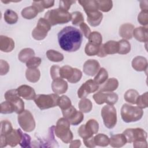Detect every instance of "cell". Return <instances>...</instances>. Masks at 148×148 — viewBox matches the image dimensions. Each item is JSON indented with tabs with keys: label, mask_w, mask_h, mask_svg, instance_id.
<instances>
[{
	"label": "cell",
	"mask_w": 148,
	"mask_h": 148,
	"mask_svg": "<svg viewBox=\"0 0 148 148\" xmlns=\"http://www.w3.org/2000/svg\"><path fill=\"white\" fill-rule=\"evenodd\" d=\"M136 104L141 109L146 108L148 106V93L145 92L141 95H139L137 98Z\"/></svg>",
	"instance_id": "46"
},
{
	"label": "cell",
	"mask_w": 148,
	"mask_h": 148,
	"mask_svg": "<svg viewBox=\"0 0 148 148\" xmlns=\"http://www.w3.org/2000/svg\"><path fill=\"white\" fill-rule=\"evenodd\" d=\"M69 147L71 148H78L81 146V141L79 139L74 140L70 142Z\"/></svg>",
	"instance_id": "58"
},
{
	"label": "cell",
	"mask_w": 148,
	"mask_h": 148,
	"mask_svg": "<svg viewBox=\"0 0 148 148\" xmlns=\"http://www.w3.org/2000/svg\"><path fill=\"white\" fill-rule=\"evenodd\" d=\"M138 21L141 25L146 26L148 24V11H141L138 16Z\"/></svg>",
	"instance_id": "50"
},
{
	"label": "cell",
	"mask_w": 148,
	"mask_h": 148,
	"mask_svg": "<svg viewBox=\"0 0 148 148\" xmlns=\"http://www.w3.org/2000/svg\"><path fill=\"white\" fill-rule=\"evenodd\" d=\"M127 143V139L123 134H118L111 135L109 139V144L113 147H121Z\"/></svg>",
	"instance_id": "25"
},
{
	"label": "cell",
	"mask_w": 148,
	"mask_h": 148,
	"mask_svg": "<svg viewBox=\"0 0 148 148\" xmlns=\"http://www.w3.org/2000/svg\"><path fill=\"white\" fill-rule=\"evenodd\" d=\"M125 136L127 142L132 143L135 141L145 140L147 139V132L142 128H127L123 132Z\"/></svg>",
	"instance_id": "11"
},
{
	"label": "cell",
	"mask_w": 148,
	"mask_h": 148,
	"mask_svg": "<svg viewBox=\"0 0 148 148\" xmlns=\"http://www.w3.org/2000/svg\"><path fill=\"white\" fill-rule=\"evenodd\" d=\"M17 90L19 96L26 100L34 99L35 96L36 95L34 89L28 85H21L19 86Z\"/></svg>",
	"instance_id": "17"
},
{
	"label": "cell",
	"mask_w": 148,
	"mask_h": 148,
	"mask_svg": "<svg viewBox=\"0 0 148 148\" xmlns=\"http://www.w3.org/2000/svg\"><path fill=\"white\" fill-rule=\"evenodd\" d=\"M79 110L83 113H88L92 108V103L91 101L87 98H84L79 101Z\"/></svg>",
	"instance_id": "35"
},
{
	"label": "cell",
	"mask_w": 148,
	"mask_h": 148,
	"mask_svg": "<svg viewBox=\"0 0 148 148\" xmlns=\"http://www.w3.org/2000/svg\"><path fill=\"white\" fill-rule=\"evenodd\" d=\"M57 36L58 44L64 51L74 52L80 49L83 35L79 29L66 26L58 32Z\"/></svg>",
	"instance_id": "1"
},
{
	"label": "cell",
	"mask_w": 148,
	"mask_h": 148,
	"mask_svg": "<svg viewBox=\"0 0 148 148\" xmlns=\"http://www.w3.org/2000/svg\"><path fill=\"white\" fill-rule=\"evenodd\" d=\"M99 130V124L94 119H90L86 124L82 125L78 129L79 135L83 139H86L97 134Z\"/></svg>",
	"instance_id": "8"
},
{
	"label": "cell",
	"mask_w": 148,
	"mask_h": 148,
	"mask_svg": "<svg viewBox=\"0 0 148 148\" xmlns=\"http://www.w3.org/2000/svg\"><path fill=\"white\" fill-rule=\"evenodd\" d=\"M58 106L62 110H66L72 106L71 99L66 95H62L58 99Z\"/></svg>",
	"instance_id": "43"
},
{
	"label": "cell",
	"mask_w": 148,
	"mask_h": 148,
	"mask_svg": "<svg viewBox=\"0 0 148 148\" xmlns=\"http://www.w3.org/2000/svg\"><path fill=\"white\" fill-rule=\"evenodd\" d=\"M74 72V68L69 65H64L60 68V76L62 79H66L68 82L71 80Z\"/></svg>",
	"instance_id": "33"
},
{
	"label": "cell",
	"mask_w": 148,
	"mask_h": 148,
	"mask_svg": "<svg viewBox=\"0 0 148 148\" xmlns=\"http://www.w3.org/2000/svg\"><path fill=\"white\" fill-rule=\"evenodd\" d=\"M139 95V92L136 90L134 89H130L125 92L124 98L126 102L135 105L136 104Z\"/></svg>",
	"instance_id": "32"
},
{
	"label": "cell",
	"mask_w": 148,
	"mask_h": 148,
	"mask_svg": "<svg viewBox=\"0 0 148 148\" xmlns=\"http://www.w3.org/2000/svg\"><path fill=\"white\" fill-rule=\"evenodd\" d=\"M80 5L83 8L84 12L86 13L98 10L97 1L95 0H80L78 1Z\"/></svg>",
	"instance_id": "27"
},
{
	"label": "cell",
	"mask_w": 148,
	"mask_h": 148,
	"mask_svg": "<svg viewBox=\"0 0 148 148\" xmlns=\"http://www.w3.org/2000/svg\"><path fill=\"white\" fill-rule=\"evenodd\" d=\"M15 112L14 108L12 103L8 101L1 103V113L2 114H10Z\"/></svg>",
	"instance_id": "45"
},
{
	"label": "cell",
	"mask_w": 148,
	"mask_h": 148,
	"mask_svg": "<svg viewBox=\"0 0 148 148\" xmlns=\"http://www.w3.org/2000/svg\"><path fill=\"white\" fill-rule=\"evenodd\" d=\"M92 97L96 103L98 105H102L104 103H106L108 105H113L117 102L119 99L118 95L115 92H103L100 91L94 94Z\"/></svg>",
	"instance_id": "12"
},
{
	"label": "cell",
	"mask_w": 148,
	"mask_h": 148,
	"mask_svg": "<svg viewBox=\"0 0 148 148\" xmlns=\"http://www.w3.org/2000/svg\"><path fill=\"white\" fill-rule=\"evenodd\" d=\"M23 134L22 131L20 128L13 129L9 133L5 135L7 144L11 147L16 146L20 143Z\"/></svg>",
	"instance_id": "16"
},
{
	"label": "cell",
	"mask_w": 148,
	"mask_h": 148,
	"mask_svg": "<svg viewBox=\"0 0 148 148\" xmlns=\"http://www.w3.org/2000/svg\"><path fill=\"white\" fill-rule=\"evenodd\" d=\"M4 20L9 24H13L17 23L18 17L17 14L12 10L8 9L4 13Z\"/></svg>",
	"instance_id": "34"
},
{
	"label": "cell",
	"mask_w": 148,
	"mask_h": 148,
	"mask_svg": "<svg viewBox=\"0 0 148 148\" xmlns=\"http://www.w3.org/2000/svg\"><path fill=\"white\" fill-rule=\"evenodd\" d=\"M100 46L93 45L90 43H87L85 47V53L88 56H97L99 51Z\"/></svg>",
	"instance_id": "42"
},
{
	"label": "cell",
	"mask_w": 148,
	"mask_h": 148,
	"mask_svg": "<svg viewBox=\"0 0 148 148\" xmlns=\"http://www.w3.org/2000/svg\"><path fill=\"white\" fill-rule=\"evenodd\" d=\"M102 49L106 54H114L118 53V42L114 40H109L103 45H102Z\"/></svg>",
	"instance_id": "26"
},
{
	"label": "cell",
	"mask_w": 148,
	"mask_h": 148,
	"mask_svg": "<svg viewBox=\"0 0 148 148\" xmlns=\"http://www.w3.org/2000/svg\"><path fill=\"white\" fill-rule=\"evenodd\" d=\"M46 56L50 61L53 62H60L64 60L63 54L54 50H47L46 52Z\"/></svg>",
	"instance_id": "37"
},
{
	"label": "cell",
	"mask_w": 148,
	"mask_h": 148,
	"mask_svg": "<svg viewBox=\"0 0 148 148\" xmlns=\"http://www.w3.org/2000/svg\"><path fill=\"white\" fill-rule=\"evenodd\" d=\"M17 120L20 127L25 132H30L35 128L34 118L28 110H24L20 114H18Z\"/></svg>",
	"instance_id": "7"
},
{
	"label": "cell",
	"mask_w": 148,
	"mask_h": 148,
	"mask_svg": "<svg viewBox=\"0 0 148 148\" xmlns=\"http://www.w3.org/2000/svg\"><path fill=\"white\" fill-rule=\"evenodd\" d=\"M119 86V82L117 79L112 77L108 79L106 81L102 84L101 87H99L100 91L112 92L116 90Z\"/></svg>",
	"instance_id": "22"
},
{
	"label": "cell",
	"mask_w": 148,
	"mask_h": 148,
	"mask_svg": "<svg viewBox=\"0 0 148 148\" xmlns=\"http://www.w3.org/2000/svg\"><path fill=\"white\" fill-rule=\"evenodd\" d=\"M59 98L56 94H38L35 96L34 100L40 109L45 110L57 106Z\"/></svg>",
	"instance_id": "5"
},
{
	"label": "cell",
	"mask_w": 148,
	"mask_h": 148,
	"mask_svg": "<svg viewBox=\"0 0 148 148\" xmlns=\"http://www.w3.org/2000/svg\"><path fill=\"white\" fill-rule=\"evenodd\" d=\"M13 130L11 123L7 120H2L1 121V134L6 135Z\"/></svg>",
	"instance_id": "47"
},
{
	"label": "cell",
	"mask_w": 148,
	"mask_h": 148,
	"mask_svg": "<svg viewBox=\"0 0 148 148\" xmlns=\"http://www.w3.org/2000/svg\"><path fill=\"white\" fill-rule=\"evenodd\" d=\"M143 114L142 109L128 103L123 104L121 109V118L125 123L138 121L142 119Z\"/></svg>",
	"instance_id": "4"
},
{
	"label": "cell",
	"mask_w": 148,
	"mask_h": 148,
	"mask_svg": "<svg viewBox=\"0 0 148 148\" xmlns=\"http://www.w3.org/2000/svg\"><path fill=\"white\" fill-rule=\"evenodd\" d=\"M7 143H6V140L5 135H1L0 136V147H4L7 146Z\"/></svg>",
	"instance_id": "60"
},
{
	"label": "cell",
	"mask_w": 148,
	"mask_h": 148,
	"mask_svg": "<svg viewBox=\"0 0 148 148\" xmlns=\"http://www.w3.org/2000/svg\"><path fill=\"white\" fill-rule=\"evenodd\" d=\"M70 123L64 117L58 120L54 128L56 135L64 143H69L73 139V134L70 130Z\"/></svg>",
	"instance_id": "3"
},
{
	"label": "cell",
	"mask_w": 148,
	"mask_h": 148,
	"mask_svg": "<svg viewBox=\"0 0 148 148\" xmlns=\"http://www.w3.org/2000/svg\"><path fill=\"white\" fill-rule=\"evenodd\" d=\"M148 1H140V8L142 11H148Z\"/></svg>",
	"instance_id": "59"
},
{
	"label": "cell",
	"mask_w": 148,
	"mask_h": 148,
	"mask_svg": "<svg viewBox=\"0 0 148 148\" xmlns=\"http://www.w3.org/2000/svg\"><path fill=\"white\" fill-rule=\"evenodd\" d=\"M9 71V64L3 60H0V75L1 76L6 75Z\"/></svg>",
	"instance_id": "52"
},
{
	"label": "cell",
	"mask_w": 148,
	"mask_h": 148,
	"mask_svg": "<svg viewBox=\"0 0 148 148\" xmlns=\"http://www.w3.org/2000/svg\"><path fill=\"white\" fill-rule=\"evenodd\" d=\"M80 28L82 31V32L83 33V35H84V36L88 39V36L90 35V34H91V29L90 28L88 27V26L85 23H82L80 25Z\"/></svg>",
	"instance_id": "55"
},
{
	"label": "cell",
	"mask_w": 148,
	"mask_h": 148,
	"mask_svg": "<svg viewBox=\"0 0 148 148\" xmlns=\"http://www.w3.org/2000/svg\"><path fill=\"white\" fill-rule=\"evenodd\" d=\"M147 61L142 56H136L132 61V66L136 71L142 72L147 69Z\"/></svg>",
	"instance_id": "21"
},
{
	"label": "cell",
	"mask_w": 148,
	"mask_h": 148,
	"mask_svg": "<svg viewBox=\"0 0 148 148\" xmlns=\"http://www.w3.org/2000/svg\"><path fill=\"white\" fill-rule=\"evenodd\" d=\"M94 142L96 146L106 147L109 144V138L103 134H98L94 136Z\"/></svg>",
	"instance_id": "38"
},
{
	"label": "cell",
	"mask_w": 148,
	"mask_h": 148,
	"mask_svg": "<svg viewBox=\"0 0 148 148\" xmlns=\"http://www.w3.org/2000/svg\"><path fill=\"white\" fill-rule=\"evenodd\" d=\"M75 2H76V1H71V0L70 1H60L59 8L68 11L70 9L71 6Z\"/></svg>",
	"instance_id": "54"
},
{
	"label": "cell",
	"mask_w": 148,
	"mask_h": 148,
	"mask_svg": "<svg viewBox=\"0 0 148 148\" xmlns=\"http://www.w3.org/2000/svg\"><path fill=\"white\" fill-rule=\"evenodd\" d=\"M87 21L88 23L92 27H97L99 25L102 20L103 14L98 11H93L86 13Z\"/></svg>",
	"instance_id": "20"
},
{
	"label": "cell",
	"mask_w": 148,
	"mask_h": 148,
	"mask_svg": "<svg viewBox=\"0 0 148 148\" xmlns=\"http://www.w3.org/2000/svg\"><path fill=\"white\" fill-rule=\"evenodd\" d=\"M54 1H34L32 6H34L38 12H42L45 9H47L54 6Z\"/></svg>",
	"instance_id": "29"
},
{
	"label": "cell",
	"mask_w": 148,
	"mask_h": 148,
	"mask_svg": "<svg viewBox=\"0 0 148 148\" xmlns=\"http://www.w3.org/2000/svg\"><path fill=\"white\" fill-rule=\"evenodd\" d=\"M5 98L6 101L10 102L14 108L17 114H20L24 110V102L20 98L17 89L8 90L5 94Z\"/></svg>",
	"instance_id": "10"
},
{
	"label": "cell",
	"mask_w": 148,
	"mask_h": 148,
	"mask_svg": "<svg viewBox=\"0 0 148 148\" xmlns=\"http://www.w3.org/2000/svg\"><path fill=\"white\" fill-rule=\"evenodd\" d=\"M108 79V71L104 68H101L99 69L97 75L94 77V81L99 85V84H102L103 83H104Z\"/></svg>",
	"instance_id": "36"
},
{
	"label": "cell",
	"mask_w": 148,
	"mask_h": 148,
	"mask_svg": "<svg viewBox=\"0 0 148 148\" xmlns=\"http://www.w3.org/2000/svg\"><path fill=\"white\" fill-rule=\"evenodd\" d=\"M99 85L94 80H88L78 89L77 96L80 98H86L88 94L97 91L99 89Z\"/></svg>",
	"instance_id": "14"
},
{
	"label": "cell",
	"mask_w": 148,
	"mask_h": 148,
	"mask_svg": "<svg viewBox=\"0 0 148 148\" xmlns=\"http://www.w3.org/2000/svg\"><path fill=\"white\" fill-rule=\"evenodd\" d=\"M25 77L29 82L36 83L40 77V71L38 68H28L25 71Z\"/></svg>",
	"instance_id": "28"
},
{
	"label": "cell",
	"mask_w": 148,
	"mask_h": 148,
	"mask_svg": "<svg viewBox=\"0 0 148 148\" xmlns=\"http://www.w3.org/2000/svg\"><path fill=\"white\" fill-rule=\"evenodd\" d=\"M98 10L103 12H109L113 7V2L110 0H97Z\"/></svg>",
	"instance_id": "40"
},
{
	"label": "cell",
	"mask_w": 148,
	"mask_h": 148,
	"mask_svg": "<svg viewBox=\"0 0 148 148\" xmlns=\"http://www.w3.org/2000/svg\"><path fill=\"white\" fill-rule=\"evenodd\" d=\"M14 40L5 35L0 36V50L5 53H9L12 51L14 48Z\"/></svg>",
	"instance_id": "19"
},
{
	"label": "cell",
	"mask_w": 148,
	"mask_h": 148,
	"mask_svg": "<svg viewBox=\"0 0 148 148\" xmlns=\"http://www.w3.org/2000/svg\"><path fill=\"white\" fill-rule=\"evenodd\" d=\"M100 69V64L97 60L90 59L87 60L83 66V72L88 76H94L97 74Z\"/></svg>",
	"instance_id": "15"
},
{
	"label": "cell",
	"mask_w": 148,
	"mask_h": 148,
	"mask_svg": "<svg viewBox=\"0 0 148 148\" xmlns=\"http://www.w3.org/2000/svg\"><path fill=\"white\" fill-rule=\"evenodd\" d=\"M38 13L39 12L37 10V9L32 5L24 8L22 10L21 14L23 18L30 20L35 18L38 15Z\"/></svg>",
	"instance_id": "31"
},
{
	"label": "cell",
	"mask_w": 148,
	"mask_h": 148,
	"mask_svg": "<svg viewBox=\"0 0 148 148\" xmlns=\"http://www.w3.org/2000/svg\"><path fill=\"white\" fill-rule=\"evenodd\" d=\"M41 61L42 60L40 58L33 57L26 62V66L28 68H37L40 65Z\"/></svg>",
	"instance_id": "48"
},
{
	"label": "cell",
	"mask_w": 148,
	"mask_h": 148,
	"mask_svg": "<svg viewBox=\"0 0 148 148\" xmlns=\"http://www.w3.org/2000/svg\"><path fill=\"white\" fill-rule=\"evenodd\" d=\"M72 16V23L75 26L80 25L82 23L84 22V17L80 12L76 11L71 13Z\"/></svg>",
	"instance_id": "44"
},
{
	"label": "cell",
	"mask_w": 148,
	"mask_h": 148,
	"mask_svg": "<svg viewBox=\"0 0 148 148\" xmlns=\"http://www.w3.org/2000/svg\"><path fill=\"white\" fill-rule=\"evenodd\" d=\"M133 36L140 42H147L148 40L147 27H138L133 31Z\"/></svg>",
	"instance_id": "24"
},
{
	"label": "cell",
	"mask_w": 148,
	"mask_h": 148,
	"mask_svg": "<svg viewBox=\"0 0 148 148\" xmlns=\"http://www.w3.org/2000/svg\"><path fill=\"white\" fill-rule=\"evenodd\" d=\"M31 138L29 135L25 133H23L21 141L19 143L22 147H31Z\"/></svg>",
	"instance_id": "49"
},
{
	"label": "cell",
	"mask_w": 148,
	"mask_h": 148,
	"mask_svg": "<svg viewBox=\"0 0 148 148\" xmlns=\"http://www.w3.org/2000/svg\"><path fill=\"white\" fill-rule=\"evenodd\" d=\"M44 17L51 26L65 24L69 22L72 19L71 13L60 8L48 10Z\"/></svg>",
	"instance_id": "2"
},
{
	"label": "cell",
	"mask_w": 148,
	"mask_h": 148,
	"mask_svg": "<svg viewBox=\"0 0 148 148\" xmlns=\"http://www.w3.org/2000/svg\"><path fill=\"white\" fill-rule=\"evenodd\" d=\"M60 67L58 65H53L50 68V76L53 80L60 77Z\"/></svg>",
	"instance_id": "53"
},
{
	"label": "cell",
	"mask_w": 148,
	"mask_h": 148,
	"mask_svg": "<svg viewBox=\"0 0 148 148\" xmlns=\"http://www.w3.org/2000/svg\"><path fill=\"white\" fill-rule=\"evenodd\" d=\"M51 29V25L45 18H40L38 21L36 27L32 32L33 38L37 40L44 39L47 35V32Z\"/></svg>",
	"instance_id": "9"
},
{
	"label": "cell",
	"mask_w": 148,
	"mask_h": 148,
	"mask_svg": "<svg viewBox=\"0 0 148 148\" xmlns=\"http://www.w3.org/2000/svg\"><path fill=\"white\" fill-rule=\"evenodd\" d=\"M68 83L62 78H57L53 80L51 83L52 90L56 94H62L68 90Z\"/></svg>",
	"instance_id": "18"
},
{
	"label": "cell",
	"mask_w": 148,
	"mask_h": 148,
	"mask_svg": "<svg viewBox=\"0 0 148 148\" xmlns=\"http://www.w3.org/2000/svg\"><path fill=\"white\" fill-rule=\"evenodd\" d=\"M134 29V25L125 23L122 24L119 28V35L124 39H131L133 36V31Z\"/></svg>",
	"instance_id": "23"
},
{
	"label": "cell",
	"mask_w": 148,
	"mask_h": 148,
	"mask_svg": "<svg viewBox=\"0 0 148 148\" xmlns=\"http://www.w3.org/2000/svg\"><path fill=\"white\" fill-rule=\"evenodd\" d=\"M34 56L35 52L33 49L31 48H25L20 51L18 58L21 62L26 63L29 59L34 57Z\"/></svg>",
	"instance_id": "30"
},
{
	"label": "cell",
	"mask_w": 148,
	"mask_h": 148,
	"mask_svg": "<svg viewBox=\"0 0 148 148\" xmlns=\"http://www.w3.org/2000/svg\"><path fill=\"white\" fill-rule=\"evenodd\" d=\"M82 77V71L77 68H74L73 74L69 82L71 83H76L80 80Z\"/></svg>",
	"instance_id": "51"
},
{
	"label": "cell",
	"mask_w": 148,
	"mask_h": 148,
	"mask_svg": "<svg viewBox=\"0 0 148 148\" xmlns=\"http://www.w3.org/2000/svg\"><path fill=\"white\" fill-rule=\"evenodd\" d=\"M119 50L118 53L120 54H127L131 50V45L130 42L125 39H121L118 41Z\"/></svg>",
	"instance_id": "39"
},
{
	"label": "cell",
	"mask_w": 148,
	"mask_h": 148,
	"mask_svg": "<svg viewBox=\"0 0 148 148\" xmlns=\"http://www.w3.org/2000/svg\"><path fill=\"white\" fill-rule=\"evenodd\" d=\"M133 146L135 148H147V144L146 140H140V141H135L133 142Z\"/></svg>",
	"instance_id": "57"
},
{
	"label": "cell",
	"mask_w": 148,
	"mask_h": 148,
	"mask_svg": "<svg viewBox=\"0 0 148 148\" xmlns=\"http://www.w3.org/2000/svg\"><path fill=\"white\" fill-rule=\"evenodd\" d=\"M62 113L64 117L68 120L70 124L73 125L79 124L84 119L83 112L77 111L72 105L68 109L62 110Z\"/></svg>",
	"instance_id": "13"
},
{
	"label": "cell",
	"mask_w": 148,
	"mask_h": 148,
	"mask_svg": "<svg viewBox=\"0 0 148 148\" xmlns=\"http://www.w3.org/2000/svg\"><path fill=\"white\" fill-rule=\"evenodd\" d=\"M101 113L105 126L109 129L113 128L117 123L116 108L113 105H105L102 108Z\"/></svg>",
	"instance_id": "6"
},
{
	"label": "cell",
	"mask_w": 148,
	"mask_h": 148,
	"mask_svg": "<svg viewBox=\"0 0 148 148\" xmlns=\"http://www.w3.org/2000/svg\"><path fill=\"white\" fill-rule=\"evenodd\" d=\"M83 143H84L85 146L87 147H95L96 145L94 142V137L92 136L91 137L83 139Z\"/></svg>",
	"instance_id": "56"
},
{
	"label": "cell",
	"mask_w": 148,
	"mask_h": 148,
	"mask_svg": "<svg viewBox=\"0 0 148 148\" xmlns=\"http://www.w3.org/2000/svg\"><path fill=\"white\" fill-rule=\"evenodd\" d=\"M88 42L93 45L101 46L102 42V37L101 34L97 31H93L91 32L88 36Z\"/></svg>",
	"instance_id": "41"
}]
</instances>
